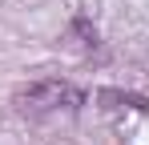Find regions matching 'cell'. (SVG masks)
<instances>
[{
	"instance_id": "cell-1",
	"label": "cell",
	"mask_w": 149,
	"mask_h": 145,
	"mask_svg": "<svg viewBox=\"0 0 149 145\" xmlns=\"http://www.w3.org/2000/svg\"><path fill=\"white\" fill-rule=\"evenodd\" d=\"M85 101L81 89H73L69 81H36V85H28L16 93V109L20 113H61V109H77Z\"/></svg>"
}]
</instances>
